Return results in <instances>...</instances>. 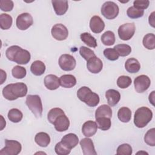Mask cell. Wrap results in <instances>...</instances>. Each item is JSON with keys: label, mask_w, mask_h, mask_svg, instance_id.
<instances>
[{"label": "cell", "mask_w": 155, "mask_h": 155, "mask_svg": "<svg viewBox=\"0 0 155 155\" xmlns=\"http://www.w3.org/2000/svg\"><path fill=\"white\" fill-rule=\"evenodd\" d=\"M90 28L92 32L99 33L102 32L105 28V23L99 16H93L90 21Z\"/></svg>", "instance_id": "obj_16"}, {"label": "cell", "mask_w": 155, "mask_h": 155, "mask_svg": "<svg viewBox=\"0 0 155 155\" xmlns=\"http://www.w3.org/2000/svg\"><path fill=\"white\" fill-rule=\"evenodd\" d=\"M151 84V81L147 75L142 74L137 78L134 81V85L136 91L137 93H143L147 90Z\"/></svg>", "instance_id": "obj_10"}, {"label": "cell", "mask_w": 155, "mask_h": 155, "mask_svg": "<svg viewBox=\"0 0 155 155\" xmlns=\"http://www.w3.org/2000/svg\"><path fill=\"white\" fill-rule=\"evenodd\" d=\"M1 84H2L4 83V82L6 80V78H7V74L3 70H1Z\"/></svg>", "instance_id": "obj_47"}, {"label": "cell", "mask_w": 155, "mask_h": 155, "mask_svg": "<svg viewBox=\"0 0 155 155\" xmlns=\"http://www.w3.org/2000/svg\"><path fill=\"white\" fill-rule=\"evenodd\" d=\"M51 3L54 10L57 15L61 16L64 15L68 8V3L67 1H51Z\"/></svg>", "instance_id": "obj_20"}, {"label": "cell", "mask_w": 155, "mask_h": 155, "mask_svg": "<svg viewBox=\"0 0 155 155\" xmlns=\"http://www.w3.org/2000/svg\"><path fill=\"white\" fill-rule=\"evenodd\" d=\"M125 68L128 72L130 73H136L139 71L140 68V64L136 59L131 58L126 61Z\"/></svg>", "instance_id": "obj_22"}, {"label": "cell", "mask_w": 155, "mask_h": 155, "mask_svg": "<svg viewBox=\"0 0 155 155\" xmlns=\"http://www.w3.org/2000/svg\"><path fill=\"white\" fill-rule=\"evenodd\" d=\"M7 116L10 121L13 123H18L22 120L23 114L17 108H12L9 110Z\"/></svg>", "instance_id": "obj_30"}, {"label": "cell", "mask_w": 155, "mask_h": 155, "mask_svg": "<svg viewBox=\"0 0 155 155\" xmlns=\"http://www.w3.org/2000/svg\"><path fill=\"white\" fill-rule=\"evenodd\" d=\"M13 22L12 16L6 13H2L0 15V26L2 30L9 29Z\"/></svg>", "instance_id": "obj_29"}, {"label": "cell", "mask_w": 155, "mask_h": 155, "mask_svg": "<svg viewBox=\"0 0 155 155\" xmlns=\"http://www.w3.org/2000/svg\"><path fill=\"white\" fill-rule=\"evenodd\" d=\"M45 65L41 61H34L30 66L31 72L35 76H41L43 74L45 71Z\"/></svg>", "instance_id": "obj_25"}, {"label": "cell", "mask_w": 155, "mask_h": 155, "mask_svg": "<svg viewBox=\"0 0 155 155\" xmlns=\"http://www.w3.org/2000/svg\"><path fill=\"white\" fill-rule=\"evenodd\" d=\"M132 153V148L128 143L122 144L117 148V154L118 155H131Z\"/></svg>", "instance_id": "obj_42"}, {"label": "cell", "mask_w": 155, "mask_h": 155, "mask_svg": "<svg viewBox=\"0 0 155 155\" xmlns=\"http://www.w3.org/2000/svg\"><path fill=\"white\" fill-rule=\"evenodd\" d=\"M45 87L50 90H54L59 87V79L54 74L47 75L44 80Z\"/></svg>", "instance_id": "obj_18"}, {"label": "cell", "mask_w": 155, "mask_h": 155, "mask_svg": "<svg viewBox=\"0 0 155 155\" xmlns=\"http://www.w3.org/2000/svg\"><path fill=\"white\" fill-rule=\"evenodd\" d=\"M149 24L153 27H154V12H153L149 16Z\"/></svg>", "instance_id": "obj_46"}, {"label": "cell", "mask_w": 155, "mask_h": 155, "mask_svg": "<svg viewBox=\"0 0 155 155\" xmlns=\"http://www.w3.org/2000/svg\"><path fill=\"white\" fill-rule=\"evenodd\" d=\"M60 85L64 88H71L76 84V78L71 74H64L59 78Z\"/></svg>", "instance_id": "obj_23"}, {"label": "cell", "mask_w": 155, "mask_h": 155, "mask_svg": "<svg viewBox=\"0 0 155 155\" xmlns=\"http://www.w3.org/2000/svg\"><path fill=\"white\" fill-rule=\"evenodd\" d=\"M33 19L31 15L28 13H23L16 18V26L21 30H25L32 25Z\"/></svg>", "instance_id": "obj_11"}, {"label": "cell", "mask_w": 155, "mask_h": 155, "mask_svg": "<svg viewBox=\"0 0 155 155\" xmlns=\"http://www.w3.org/2000/svg\"><path fill=\"white\" fill-rule=\"evenodd\" d=\"M65 114L64 111L60 108H53L51 109L47 114V119L50 123L53 124L55 119L61 114Z\"/></svg>", "instance_id": "obj_35"}, {"label": "cell", "mask_w": 155, "mask_h": 155, "mask_svg": "<svg viewBox=\"0 0 155 155\" xmlns=\"http://www.w3.org/2000/svg\"><path fill=\"white\" fill-rule=\"evenodd\" d=\"M114 48L118 53L119 56H127L129 55L131 52V48L130 45L127 44H121L114 46Z\"/></svg>", "instance_id": "obj_34"}, {"label": "cell", "mask_w": 155, "mask_h": 155, "mask_svg": "<svg viewBox=\"0 0 155 155\" xmlns=\"http://www.w3.org/2000/svg\"><path fill=\"white\" fill-rule=\"evenodd\" d=\"M14 6V3L11 0H1L0 8L4 12H10L12 10Z\"/></svg>", "instance_id": "obj_44"}, {"label": "cell", "mask_w": 155, "mask_h": 155, "mask_svg": "<svg viewBox=\"0 0 155 155\" xmlns=\"http://www.w3.org/2000/svg\"><path fill=\"white\" fill-rule=\"evenodd\" d=\"M97 130L96 122L93 120H88L85 122L82 127V132L85 137H91L96 134Z\"/></svg>", "instance_id": "obj_17"}, {"label": "cell", "mask_w": 155, "mask_h": 155, "mask_svg": "<svg viewBox=\"0 0 155 155\" xmlns=\"http://www.w3.org/2000/svg\"><path fill=\"white\" fill-rule=\"evenodd\" d=\"M77 96L79 100L89 107H96L99 103V97L97 94L93 92L87 87H82L77 91Z\"/></svg>", "instance_id": "obj_3"}, {"label": "cell", "mask_w": 155, "mask_h": 155, "mask_svg": "<svg viewBox=\"0 0 155 155\" xmlns=\"http://www.w3.org/2000/svg\"><path fill=\"white\" fill-rule=\"evenodd\" d=\"M80 38L81 41L90 47L96 48L97 45L96 39L89 33L85 32L81 34Z\"/></svg>", "instance_id": "obj_28"}, {"label": "cell", "mask_w": 155, "mask_h": 155, "mask_svg": "<svg viewBox=\"0 0 155 155\" xmlns=\"http://www.w3.org/2000/svg\"><path fill=\"white\" fill-rule=\"evenodd\" d=\"M112 116V110L110 107L104 104L99 106L96 110L95 118L101 117H107L111 118Z\"/></svg>", "instance_id": "obj_26"}, {"label": "cell", "mask_w": 155, "mask_h": 155, "mask_svg": "<svg viewBox=\"0 0 155 155\" xmlns=\"http://www.w3.org/2000/svg\"><path fill=\"white\" fill-rule=\"evenodd\" d=\"M135 32V25L134 23H126L119 26L118 28V35L123 41L130 39Z\"/></svg>", "instance_id": "obj_8"}, {"label": "cell", "mask_w": 155, "mask_h": 155, "mask_svg": "<svg viewBox=\"0 0 155 155\" xmlns=\"http://www.w3.org/2000/svg\"><path fill=\"white\" fill-rule=\"evenodd\" d=\"M27 91V87L23 82L10 84L2 89V95L8 101H14L25 96Z\"/></svg>", "instance_id": "obj_2"}, {"label": "cell", "mask_w": 155, "mask_h": 155, "mask_svg": "<svg viewBox=\"0 0 155 155\" xmlns=\"http://www.w3.org/2000/svg\"><path fill=\"white\" fill-rule=\"evenodd\" d=\"M35 142L41 147H46L50 143V136L45 132H39L35 137Z\"/></svg>", "instance_id": "obj_24"}, {"label": "cell", "mask_w": 155, "mask_h": 155, "mask_svg": "<svg viewBox=\"0 0 155 155\" xmlns=\"http://www.w3.org/2000/svg\"><path fill=\"white\" fill-rule=\"evenodd\" d=\"M12 76L16 79H22L27 74L26 69L21 66L16 65L12 70Z\"/></svg>", "instance_id": "obj_37"}, {"label": "cell", "mask_w": 155, "mask_h": 155, "mask_svg": "<svg viewBox=\"0 0 155 155\" xmlns=\"http://www.w3.org/2000/svg\"><path fill=\"white\" fill-rule=\"evenodd\" d=\"M105 97L108 105L113 107L116 105L120 101V94L117 90L109 89L105 92Z\"/></svg>", "instance_id": "obj_21"}, {"label": "cell", "mask_w": 155, "mask_h": 155, "mask_svg": "<svg viewBox=\"0 0 155 155\" xmlns=\"http://www.w3.org/2000/svg\"><path fill=\"white\" fill-rule=\"evenodd\" d=\"M5 147L1 150V155H17L22 150L21 144L17 140H5Z\"/></svg>", "instance_id": "obj_7"}, {"label": "cell", "mask_w": 155, "mask_h": 155, "mask_svg": "<svg viewBox=\"0 0 155 155\" xmlns=\"http://www.w3.org/2000/svg\"><path fill=\"white\" fill-rule=\"evenodd\" d=\"M68 148L71 150L74 148L79 142V139L77 135L74 133H68L65 135L61 141Z\"/></svg>", "instance_id": "obj_19"}, {"label": "cell", "mask_w": 155, "mask_h": 155, "mask_svg": "<svg viewBox=\"0 0 155 155\" xmlns=\"http://www.w3.org/2000/svg\"><path fill=\"white\" fill-rule=\"evenodd\" d=\"M154 91H153L152 93L149 95V101L150 102H151L152 104V105H154Z\"/></svg>", "instance_id": "obj_48"}, {"label": "cell", "mask_w": 155, "mask_h": 155, "mask_svg": "<svg viewBox=\"0 0 155 155\" xmlns=\"http://www.w3.org/2000/svg\"><path fill=\"white\" fill-rule=\"evenodd\" d=\"M97 128L102 131H106L110 128L111 122L110 118L107 117H101L96 118Z\"/></svg>", "instance_id": "obj_31"}, {"label": "cell", "mask_w": 155, "mask_h": 155, "mask_svg": "<svg viewBox=\"0 0 155 155\" xmlns=\"http://www.w3.org/2000/svg\"><path fill=\"white\" fill-rule=\"evenodd\" d=\"M55 152L57 154L59 155H67L70 154L71 150L66 147L61 142H59L56 143L54 147Z\"/></svg>", "instance_id": "obj_43"}, {"label": "cell", "mask_w": 155, "mask_h": 155, "mask_svg": "<svg viewBox=\"0 0 155 155\" xmlns=\"http://www.w3.org/2000/svg\"><path fill=\"white\" fill-rule=\"evenodd\" d=\"M150 1L148 0L145 1H134L133 2L134 7L140 10H144L148 7Z\"/></svg>", "instance_id": "obj_45"}, {"label": "cell", "mask_w": 155, "mask_h": 155, "mask_svg": "<svg viewBox=\"0 0 155 155\" xmlns=\"http://www.w3.org/2000/svg\"><path fill=\"white\" fill-rule=\"evenodd\" d=\"M25 104L36 118H40L42 116L43 107L39 96L36 94L28 95L26 97Z\"/></svg>", "instance_id": "obj_5"}, {"label": "cell", "mask_w": 155, "mask_h": 155, "mask_svg": "<svg viewBox=\"0 0 155 155\" xmlns=\"http://www.w3.org/2000/svg\"><path fill=\"white\" fill-rule=\"evenodd\" d=\"M1 118L2 119V122L1 123V130H2L3 128L5 127L6 122H5V120L4 119V118H3L2 115H1Z\"/></svg>", "instance_id": "obj_49"}, {"label": "cell", "mask_w": 155, "mask_h": 155, "mask_svg": "<svg viewBox=\"0 0 155 155\" xmlns=\"http://www.w3.org/2000/svg\"><path fill=\"white\" fill-rule=\"evenodd\" d=\"M53 125L56 131L62 132L68 130L70 126V121L67 116L65 114H63L55 119Z\"/></svg>", "instance_id": "obj_13"}, {"label": "cell", "mask_w": 155, "mask_h": 155, "mask_svg": "<svg viewBox=\"0 0 155 155\" xmlns=\"http://www.w3.org/2000/svg\"><path fill=\"white\" fill-rule=\"evenodd\" d=\"M52 36L58 41H63L68 36V31L67 27L62 24L54 25L51 30Z\"/></svg>", "instance_id": "obj_12"}, {"label": "cell", "mask_w": 155, "mask_h": 155, "mask_svg": "<svg viewBox=\"0 0 155 155\" xmlns=\"http://www.w3.org/2000/svg\"><path fill=\"white\" fill-rule=\"evenodd\" d=\"M144 141L150 146H155V129L154 128L147 131L144 136Z\"/></svg>", "instance_id": "obj_39"}, {"label": "cell", "mask_w": 155, "mask_h": 155, "mask_svg": "<svg viewBox=\"0 0 155 155\" xmlns=\"http://www.w3.org/2000/svg\"><path fill=\"white\" fill-rule=\"evenodd\" d=\"M115 35L111 31H107L101 36V41L105 45H112L115 42Z\"/></svg>", "instance_id": "obj_32"}, {"label": "cell", "mask_w": 155, "mask_h": 155, "mask_svg": "<svg viewBox=\"0 0 155 155\" xmlns=\"http://www.w3.org/2000/svg\"><path fill=\"white\" fill-rule=\"evenodd\" d=\"M76 65L74 58L69 54H63L59 58V65L64 71L73 70Z\"/></svg>", "instance_id": "obj_9"}, {"label": "cell", "mask_w": 155, "mask_h": 155, "mask_svg": "<svg viewBox=\"0 0 155 155\" xmlns=\"http://www.w3.org/2000/svg\"><path fill=\"white\" fill-rule=\"evenodd\" d=\"M144 13L143 10L138 9L134 6L130 7L127 9V16L131 19H136L140 17H142Z\"/></svg>", "instance_id": "obj_36"}, {"label": "cell", "mask_w": 155, "mask_h": 155, "mask_svg": "<svg viewBox=\"0 0 155 155\" xmlns=\"http://www.w3.org/2000/svg\"><path fill=\"white\" fill-rule=\"evenodd\" d=\"M80 145L84 155H96L97 154L94 149L93 142L91 139L86 137L81 139Z\"/></svg>", "instance_id": "obj_15"}, {"label": "cell", "mask_w": 155, "mask_h": 155, "mask_svg": "<svg viewBox=\"0 0 155 155\" xmlns=\"http://www.w3.org/2000/svg\"><path fill=\"white\" fill-rule=\"evenodd\" d=\"M79 53H80L81 56L87 61L88 60H89L90 58L96 56L94 52L92 50H91L85 46H82L80 47Z\"/></svg>", "instance_id": "obj_40"}, {"label": "cell", "mask_w": 155, "mask_h": 155, "mask_svg": "<svg viewBox=\"0 0 155 155\" xmlns=\"http://www.w3.org/2000/svg\"><path fill=\"white\" fill-rule=\"evenodd\" d=\"M117 117L121 122L124 123L128 122L131 118V111L128 107H122L117 112Z\"/></svg>", "instance_id": "obj_27"}, {"label": "cell", "mask_w": 155, "mask_h": 155, "mask_svg": "<svg viewBox=\"0 0 155 155\" xmlns=\"http://www.w3.org/2000/svg\"><path fill=\"white\" fill-rule=\"evenodd\" d=\"M119 7L114 2L107 1L103 4L101 7V14L108 19H113L119 14Z\"/></svg>", "instance_id": "obj_6"}, {"label": "cell", "mask_w": 155, "mask_h": 155, "mask_svg": "<svg viewBox=\"0 0 155 155\" xmlns=\"http://www.w3.org/2000/svg\"><path fill=\"white\" fill-rule=\"evenodd\" d=\"M143 46L148 50H153L155 48V36L153 33H148L144 36L142 41Z\"/></svg>", "instance_id": "obj_33"}, {"label": "cell", "mask_w": 155, "mask_h": 155, "mask_svg": "<svg viewBox=\"0 0 155 155\" xmlns=\"http://www.w3.org/2000/svg\"><path fill=\"white\" fill-rule=\"evenodd\" d=\"M87 67L89 71L92 73L96 74L102 70L103 63L99 58L94 56L87 61Z\"/></svg>", "instance_id": "obj_14"}, {"label": "cell", "mask_w": 155, "mask_h": 155, "mask_svg": "<svg viewBox=\"0 0 155 155\" xmlns=\"http://www.w3.org/2000/svg\"><path fill=\"white\" fill-rule=\"evenodd\" d=\"M152 118V111L146 107H142L139 108L134 113V124L137 128H143L151 120Z\"/></svg>", "instance_id": "obj_4"}, {"label": "cell", "mask_w": 155, "mask_h": 155, "mask_svg": "<svg viewBox=\"0 0 155 155\" xmlns=\"http://www.w3.org/2000/svg\"><path fill=\"white\" fill-rule=\"evenodd\" d=\"M132 82L131 78L128 76H120L117 79V85L120 88H128Z\"/></svg>", "instance_id": "obj_38"}, {"label": "cell", "mask_w": 155, "mask_h": 155, "mask_svg": "<svg viewBox=\"0 0 155 155\" xmlns=\"http://www.w3.org/2000/svg\"><path fill=\"white\" fill-rule=\"evenodd\" d=\"M104 55L105 57L110 61H116L119 58V54L115 49L111 48H107L104 50Z\"/></svg>", "instance_id": "obj_41"}, {"label": "cell", "mask_w": 155, "mask_h": 155, "mask_svg": "<svg viewBox=\"0 0 155 155\" xmlns=\"http://www.w3.org/2000/svg\"><path fill=\"white\" fill-rule=\"evenodd\" d=\"M5 55L10 61L21 65L28 64L31 58L30 52L27 50L22 49L18 45L9 47L5 51Z\"/></svg>", "instance_id": "obj_1"}]
</instances>
